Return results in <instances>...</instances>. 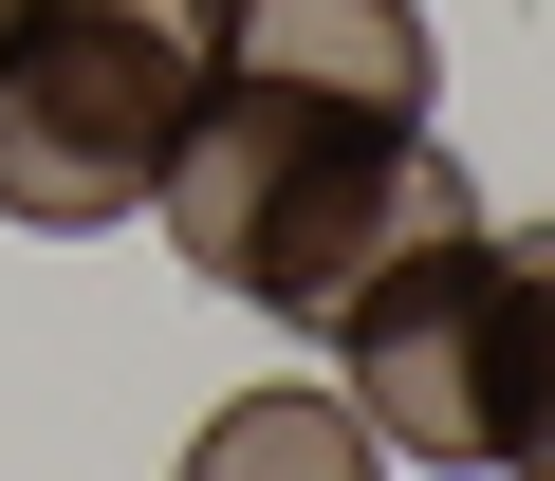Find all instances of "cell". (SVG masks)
Listing matches in <instances>:
<instances>
[{"instance_id":"6","label":"cell","mask_w":555,"mask_h":481,"mask_svg":"<svg viewBox=\"0 0 555 481\" xmlns=\"http://www.w3.org/2000/svg\"><path fill=\"white\" fill-rule=\"evenodd\" d=\"M500 463L555 481V222L500 240Z\"/></svg>"},{"instance_id":"3","label":"cell","mask_w":555,"mask_h":481,"mask_svg":"<svg viewBox=\"0 0 555 481\" xmlns=\"http://www.w3.org/2000/svg\"><path fill=\"white\" fill-rule=\"evenodd\" d=\"M334 389L389 463H500V240L444 222L334 297Z\"/></svg>"},{"instance_id":"2","label":"cell","mask_w":555,"mask_h":481,"mask_svg":"<svg viewBox=\"0 0 555 481\" xmlns=\"http://www.w3.org/2000/svg\"><path fill=\"white\" fill-rule=\"evenodd\" d=\"M222 75V0H20L0 38V222L93 240L167 185L185 112Z\"/></svg>"},{"instance_id":"4","label":"cell","mask_w":555,"mask_h":481,"mask_svg":"<svg viewBox=\"0 0 555 481\" xmlns=\"http://www.w3.org/2000/svg\"><path fill=\"white\" fill-rule=\"evenodd\" d=\"M222 75H297V93H352V112L426 130L444 38H426V0H222Z\"/></svg>"},{"instance_id":"5","label":"cell","mask_w":555,"mask_h":481,"mask_svg":"<svg viewBox=\"0 0 555 481\" xmlns=\"http://www.w3.org/2000/svg\"><path fill=\"white\" fill-rule=\"evenodd\" d=\"M389 444L352 426V389H241V407H204V444L167 463V481H371Z\"/></svg>"},{"instance_id":"1","label":"cell","mask_w":555,"mask_h":481,"mask_svg":"<svg viewBox=\"0 0 555 481\" xmlns=\"http://www.w3.org/2000/svg\"><path fill=\"white\" fill-rule=\"evenodd\" d=\"M149 222L185 240V278H222V297H259V315H334L371 260H408V240L481 222V185H463L426 130L352 112V93L204 75V112H185V148H167Z\"/></svg>"},{"instance_id":"7","label":"cell","mask_w":555,"mask_h":481,"mask_svg":"<svg viewBox=\"0 0 555 481\" xmlns=\"http://www.w3.org/2000/svg\"><path fill=\"white\" fill-rule=\"evenodd\" d=\"M0 38H20V0H0Z\"/></svg>"}]
</instances>
